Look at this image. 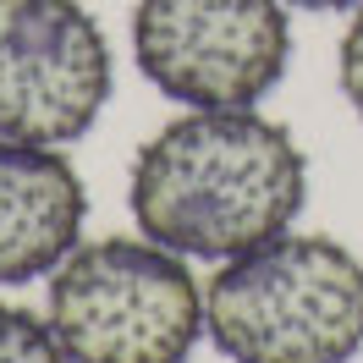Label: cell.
I'll return each instance as SVG.
<instances>
[{
    "mask_svg": "<svg viewBox=\"0 0 363 363\" xmlns=\"http://www.w3.org/2000/svg\"><path fill=\"white\" fill-rule=\"evenodd\" d=\"M127 199L160 248L226 264L292 231L308 204V160L259 111H187L138 149Z\"/></svg>",
    "mask_w": 363,
    "mask_h": 363,
    "instance_id": "6da1fadb",
    "label": "cell"
},
{
    "mask_svg": "<svg viewBox=\"0 0 363 363\" xmlns=\"http://www.w3.org/2000/svg\"><path fill=\"white\" fill-rule=\"evenodd\" d=\"M204 336L226 363H352L363 352V259L336 237L281 231L215 270Z\"/></svg>",
    "mask_w": 363,
    "mask_h": 363,
    "instance_id": "7a4b0ae2",
    "label": "cell"
},
{
    "mask_svg": "<svg viewBox=\"0 0 363 363\" xmlns=\"http://www.w3.org/2000/svg\"><path fill=\"white\" fill-rule=\"evenodd\" d=\"M45 319L72 363H187L204 341V286L155 237H99L50 270Z\"/></svg>",
    "mask_w": 363,
    "mask_h": 363,
    "instance_id": "3957f363",
    "label": "cell"
},
{
    "mask_svg": "<svg viewBox=\"0 0 363 363\" xmlns=\"http://www.w3.org/2000/svg\"><path fill=\"white\" fill-rule=\"evenodd\" d=\"M138 72L187 111H253L286 77V0H138Z\"/></svg>",
    "mask_w": 363,
    "mask_h": 363,
    "instance_id": "277c9868",
    "label": "cell"
},
{
    "mask_svg": "<svg viewBox=\"0 0 363 363\" xmlns=\"http://www.w3.org/2000/svg\"><path fill=\"white\" fill-rule=\"evenodd\" d=\"M111 39L77 0H0V138L77 143L111 105Z\"/></svg>",
    "mask_w": 363,
    "mask_h": 363,
    "instance_id": "5b68a950",
    "label": "cell"
},
{
    "mask_svg": "<svg viewBox=\"0 0 363 363\" xmlns=\"http://www.w3.org/2000/svg\"><path fill=\"white\" fill-rule=\"evenodd\" d=\"M89 187L55 143L0 138V286L50 275L83 242Z\"/></svg>",
    "mask_w": 363,
    "mask_h": 363,
    "instance_id": "8992f818",
    "label": "cell"
},
{
    "mask_svg": "<svg viewBox=\"0 0 363 363\" xmlns=\"http://www.w3.org/2000/svg\"><path fill=\"white\" fill-rule=\"evenodd\" d=\"M0 363H72L50 319L28 314L17 303H0Z\"/></svg>",
    "mask_w": 363,
    "mask_h": 363,
    "instance_id": "52a82bcc",
    "label": "cell"
},
{
    "mask_svg": "<svg viewBox=\"0 0 363 363\" xmlns=\"http://www.w3.org/2000/svg\"><path fill=\"white\" fill-rule=\"evenodd\" d=\"M341 94H347V105H352V116L363 121V6L352 11V23H347V33H341Z\"/></svg>",
    "mask_w": 363,
    "mask_h": 363,
    "instance_id": "ba28073f",
    "label": "cell"
},
{
    "mask_svg": "<svg viewBox=\"0 0 363 363\" xmlns=\"http://www.w3.org/2000/svg\"><path fill=\"white\" fill-rule=\"evenodd\" d=\"M286 6H297V11H358L363 0H286Z\"/></svg>",
    "mask_w": 363,
    "mask_h": 363,
    "instance_id": "9c48e42d",
    "label": "cell"
}]
</instances>
